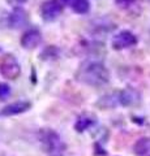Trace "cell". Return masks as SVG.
Listing matches in <instances>:
<instances>
[{
    "instance_id": "cell-1",
    "label": "cell",
    "mask_w": 150,
    "mask_h": 156,
    "mask_svg": "<svg viewBox=\"0 0 150 156\" xmlns=\"http://www.w3.org/2000/svg\"><path fill=\"white\" fill-rule=\"evenodd\" d=\"M77 80L90 86H103L110 80V73L101 61H85L77 72Z\"/></svg>"
},
{
    "instance_id": "cell-16",
    "label": "cell",
    "mask_w": 150,
    "mask_h": 156,
    "mask_svg": "<svg viewBox=\"0 0 150 156\" xmlns=\"http://www.w3.org/2000/svg\"><path fill=\"white\" fill-rule=\"evenodd\" d=\"M27 0H7V3H9L11 5H13V7H17V5H21V4H24V3H26Z\"/></svg>"
},
{
    "instance_id": "cell-10",
    "label": "cell",
    "mask_w": 150,
    "mask_h": 156,
    "mask_svg": "<svg viewBox=\"0 0 150 156\" xmlns=\"http://www.w3.org/2000/svg\"><path fill=\"white\" fill-rule=\"evenodd\" d=\"M97 122V119L94 115H90V113H84L79 117V120H77V122L75 125L76 130L79 131V133H82L84 130L89 129L90 126H93L94 124Z\"/></svg>"
},
{
    "instance_id": "cell-9",
    "label": "cell",
    "mask_w": 150,
    "mask_h": 156,
    "mask_svg": "<svg viewBox=\"0 0 150 156\" xmlns=\"http://www.w3.org/2000/svg\"><path fill=\"white\" fill-rule=\"evenodd\" d=\"M31 107L30 101L26 100H21V101H16V103H11L7 107H4L2 111L3 116H12V115H18L22 113V112H26L29 108Z\"/></svg>"
},
{
    "instance_id": "cell-17",
    "label": "cell",
    "mask_w": 150,
    "mask_h": 156,
    "mask_svg": "<svg viewBox=\"0 0 150 156\" xmlns=\"http://www.w3.org/2000/svg\"><path fill=\"white\" fill-rule=\"evenodd\" d=\"M148 2H149V3H150V0H148Z\"/></svg>"
},
{
    "instance_id": "cell-12",
    "label": "cell",
    "mask_w": 150,
    "mask_h": 156,
    "mask_svg": "<svg viewBox=\"0 0 150 156\" xmlns=\"http://www.w3.org/2000/svg\"><path fill=\"white\" fill-rule=\"evenodd\" d=\"M119 103V92H115V94H110V95H106L103 98H101L99 101L97 103L98 107H102L104 109H110V108H114Z\"/></svg>"
},
{
    "instance_id": "cell-5",
    "label": "cell",
    "mask_w": 150,
    "mask_h": 156,
    "mask_svg": "<svg viewBox=\"0 0 150 156\" xmlns=\"http://www.w3.org/2000/svg\"><path fill=\"white\" fill-rule=\"evenodd\" d=\"M140 101H141V96H140L138 91H136L134 89L127 87V89L119 92V103L124 107L137 105Z\"/></svg>"
},
{
    "instance_id": "cell-7",
    "label": "cell",
    "mask_w": 150,
    "mask_h": 156,
    "mask_svg": "<svg viewBox=\"0 0 150 156\" xmlns=\"http://www.w3.org/2000/svg\"><path fill=\"white\" fill-rule=\"evenodd\" d=\"M41 31L37 29H30L27 30L21 38V46L24 48H35L41 43Z\"/></svg>"
},
{
    "instance_id": "cell-13",
    "label": "cell",
    "mask_w": 150,
    "mask_h": 156,
    "mask_svg": "<svg viewBox=\"0 0 150 156\" xmlns=\"http://www.w3.org/2000/svg\"><path fill=\"white\" fill-rule=\"evenodd\" d=\"M69 3H71L72 9L76 13H80V14L86 13L90 8V4L88 0H69Z\"/></svg>"
},
{
    "instance_id": "cell-2",
    "label": "cell",
    "mask_w": 150,
    "mask_h": 156,
    "mask_svg": "<svg viewBox=\"0 0 150 156\" xmlns=\"http://www.w3.org/2000/svg\"><path fill=\"white\" fill-rule=\"evenodd\" d=\"M69 0H47L42 4L41 7V14L42 18L45 21L50 22L54 21L60 16V13L63 12V8Z\"/></svg>"
},
{
    "instance_id": "cell-3",
    "label": "cell",
    "mask_w": 150,
    "mask_h": 156,
    "mask_svg": "<svg viewBox=\"0 0 150 156\" xmlns=\"http://www.w3.org/2000/svg\"><path fill=\"white\" fill-rule=\"evenodd\" d=\"M0 73L8 80H16L21 73L20 64L13 55H5L0 60Z\"/></svg>"
},
{
    "instance_id": "cell-14",
    "label": "cell",
    "mask_w": 150,
    "mask_h": 156,
    "mask_svg": "<svg viewBox=\"0 0 150 156\" xmlns=\"http://www.w3.org/2000/svg\"><path fill=\"white\" fill-rule=\"evenodd\" d=\"M9 95H11V87L7 83L0 82V100H5Z\"/></svg>"
},
{
    "instance_id": "cell-4",
    "label": "cell",
    "mask_w": 150,
    "mask_h": 156,
    "mask_svg": "<svg viewBox=\"0 0 150 156\" xmlns=\"http://www.w3.org/2000/svg\"><path fill=\"white\" fill-rule=\"evenodd\" d=\"M111 44H112L114 50H124V48H129V47H133L134 44H137V38L130 31L124 30V31H120L119 34H116L112 38Z\"/></svg>"
},
{
    "instance_id": "cell-15",
    "label": "cell",
    "mask_w": 150,
    "mask_h": 156,
    "mask_svg": "<svg viewBox=\"0 0 150 156\" xmlns=\"http://www.w3.org/2000/svg\"><path fill=\"white\" fill-rule=\"evenodd\" d=\"M115 2L119 7H129V5H132L136 0H115Z\"/></svg>"
},
{
    "instance_id": "cell-11",
    "label": "cell",
    "mask_w": 150,
    "mask_h": 156,
    "mask_svg": "<svg viewBox=\"0 0 150 156\" xmlns=\"http://www.w3.org/2000/svg\"><path fill=\"white\" fill-rule=\"evenodd\" d=\"M133 151L137 156H150V138L138 139L133 146Z\"/></svg>"
},
{
    "instance_id": "cell-6",
    "label": "cell",
    "mask_w": 150,
    "mask_h": 156,
    "mask_svg": "<svg viewBox=\"0 0 150 156\" xmlns=\"http://www.w3.org/2000/svg\"><path fill=\"white\" fill-rule=\"evenodd\" d=\"M42 142H43V144L46 146L48 152L59 151L63 147L60 138L57 136L56 133H54V131H51V130L50 131H45V133L42 134Z\"/></svg>"
},
{
    "instance_id": "cell-8",
    "label": "cell",
    "mask_w": 150,
    "mask_h": 156,
    "mask_svg": "<svg viewBox=\"0 0 150 156\" xmlns=\"http://www.w3.org/2000/svg\"><path fill=\"white\" fill-rule=\"evenodd\" d=\"M27 22H29V16L22 8H16L9 16V23L14 29L24 27L25 25H27Z\"/></svg>"
}]
</instances>
